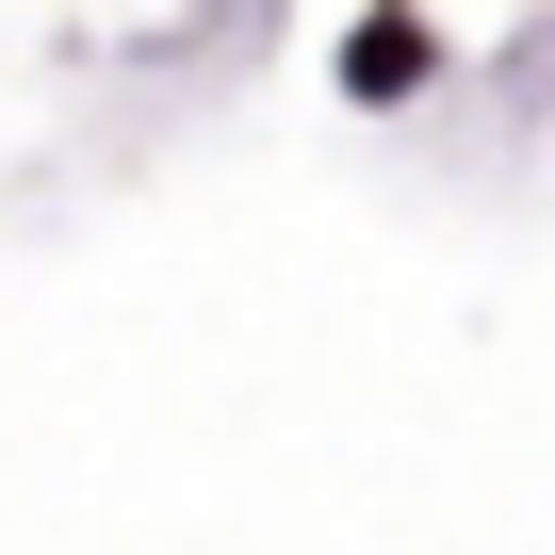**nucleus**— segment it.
I'll return each instance as SVG.
<instances>
[{
  "instance_id": "obj_1",
  "label": "nucleus",
  "mask_w": 555,
  "mask_h": 555,
  "mask_svg": "<svg viewBox=\"0 0 555 555\" xmlns=\"http://www.w3.org/2000/svg\"><path fill=\"white\" fill-rule=\"evenodd\" d=\"M441 66H457V17H441V0H360V17L327 34V99L344 115H425Z\"/></svg>"
}]
</instances>
